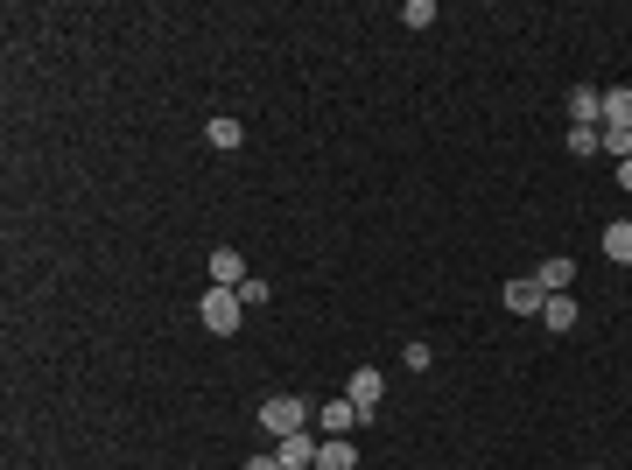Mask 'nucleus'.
Returning a JSON list of instances; mask_svg holds the SVG:
<instances>
[{"label":"nucleus","mask_w":632,"mask_h":470,"mask_svg":"<svg viewBox=\"0 0 632 470\" xmlns=\"http://www.w3.org/2000/svg\"><path fill=\"white\" fill-rule=\"evenodd\" d=\"M309 421H316V407H309L302 393H274V400H260V428H267L274 442H281V435H302Z\"/></svg>","instance_id":"f257e3e1"},{"label":"nucleus","mask_w":632,"mask_h":470,"mask_svg":"<svg viewBox=\"0 0 632 470\" xmlns=\"http://www.w3.org/2000/svg\"><path fill=\"white\" fill-rule=\"evenodd\" d=\"M197 316H204V330H211V337H232V330H239V316H246V302H239V288H204Z\"/></svg>","instance_id":"f03ea898"},{"label":"nucleus","mask_w":632,"mask_h":470,"mask_svg":"<svg viewBox=\"0 0 632 470\" xmlns=\"http://www.w3.org/2000/svg\"><path fill=\"white\" fill-rule=\"evenodd\" d=\"M345 400H352V407H359V414L373 421V407L387 400V372H380V365H359V372L345 379Z\"/></svg>","instance_id":"7ed1b4c3"},{"label":"nucleus","mask_w":632,"mask_h":470,"mask_svg":"<svg viewBox=\"0 0 632 470\" xmlns=\"http://www.w3.org/2000/svg\"><path fill=\"white\" fill-rule=\"evenodd\" d=\"M316 449H324V435L302 428V435H281V442H274V463H281V470H316Z\"/></svg>","instance_id":"20e7f679"},{"label":"nucleus","mask_w":632,"mask_h":470,"mask_svg":"<svg viewBox=\"0 0 632 470\" xmlns=\"http://www.w3.org/2000/svg\"><path fill=\"white\" fill-rule=\"evenodd\" d=\"M499 302H506L513 316H541V309H548V295H541V281H534V274H513V281L499 288Z\"/></svg>","instance_id":"39448f33"},{"label":"nucleus","mask_w":632,"mask_h":470,"mask_svg":"<svg viewBox=\"0 0 632 470\" xmlns=\"http://www.w3.org/2000/svg\"><path fill=\"white\" fill-rule=\"evenodd\" d=\"M253 274H246V260H239V246H211V288H246Z\"/></svg>","instance_id":"423d86ee"},{"label":"nucleus","mask_w":632,"mask_h":470,"mask_svg":"<svg viewBox=\"0 0 632 470\" xmlns=\"http://www.w3.org/2000/svg\"><path fill=\"white\" fill-rule=\"evenodd\" d=\"M534 281H541V295H576V260L548 253V260L534 267Z\"/></svg>","instance_id":"0eeeda50"},{"label":"nucleus","mask_w":632,"mask_h":470,"mask_svg":"<svg viewBox=\"0 0 632 470\" xmlns=\"http://www.w3.org/2000/svg\"><path fill=\"white\" fill-rule=\"evenodd\" d=\"M604 134H632V92L625 85H604V120H597Z\"/></svg>","instance_id":"6e6552de"},{"label":"nucleus","mask_w":632,"mask_h":470,"mask_svg":"<svg viewBox=\"0 0 632 470\" xmlns=\"http://www.w3.org/2000/svg\"><path fill=\"white\" fill-rule=\"evenodd\" d=\"M359 421H366V414H359V407H352V400H345V393H338V400H331V407H316V428H324V435H352V428H359Z\"/></svg>","instance_id":"1a4fd4ad"},{"label":"nucleus","mask_w":632,"mask_h":470,"mask_svg":"<svg viewBox=\"0 0 632 470\" xmlns=\"http://www.w3.org/2000/svg\"><path fill=\"white\" fill-rule=\"evenodd\" d=\"M597 120H604V92L597 85H576L569 92V127H597Z\"/></svg>","instance_id":"9d476101"},{"label":"nucleus","mask_w":632,"mask_h":470,"mask_svg":"<svg viewBox=\"0 0 632 470\" xmlns=\"http://www.w3.org/2000/svg\"><path fill=\"white\" fill-rule=\"evenodd\" d=\"M316 470H359L352 435H324V449H316Z\"/></svg>","instance_id":"9b49d317"},{"label":"nucleus","mask_w":632,"mask_h":470,"mask_svg":"<svg viewBox=\"0 0 632 470\" xmlns=\"http://www.w3.org/2000/svg\"><path fill=\"white\" fill-rule=\"evenodd\" d=\"M604 253H611L618 267H632V218H611V225H604Z\"/></svg>","instance_id":"f8f14e48"},{"label":"nucleus","mask_w":632,"mask_h":470,"mask_svg":"<svg viewBox=\"0 0 632 470\" xmlns=\"http://www.w3.org/2000/svg\"><path fill=\"white\" fill-rule=\"evenodd\" d=\"M541 323L562 337V330H576V295H548V309H541Z\"/></svg>","instance_id":"ddd939ff"},{"label":"nucleus","mask_w":632,"mask_h":470,"mask_svg":"<svg viewBox=\"0 0 632 470\" xmlns=\"http://www.w3.org/2000/svg\"><path fill=\"white\" fill-rule=\"evenodd\" d=\"M204 141H211V148H225V155H232V148H239V141H246V134H239V120H232V113H218V120H211V127H204Z\"/></svg>","instance_id":"4468645a"},{"label":"nucleus","mask_w":632,"mask_h":470,"mask_svg":"<svg viewBox=\"0 0 632 470\" xmlns=\"http://www.w3.org/2000/svg\"><path fill=\"white\" fill-rule=\"evenodd\" d=\"M569 155H576V162L604 155V127H569Z\"/></svg>","instance_id":"2eb2a0df"},{"label":"nucleus","mask_w":632,"mask_h":470,"mask_svg":"<svg viewBox=\"0 0 632 470\" xmlns=\"http://www.w3.org/2000/svg\"><path fill=\"white\" fill-rule=\"evenodd\" d=\"M401 22H408V29H429V22H436V0H408Z\"/></svg>","instance_id":"dca6fc26"},{"label":"nucleus","mask_w":632,"mask_h":470,"mask_svg":"<svg viewBox=\"0 0 632 470\" xmlns=\"http://www.w3.org/2000/svg\"><path fill=\"white\" fill-rule=\"evenodd\" d=\"M246 470H281V463H274V449H260V456H246Z\"/></svg>","instance_id":"f3484780"},{"label":"nucleus","mask_w":632,"mask_h":470,"mask_svg":"<svg viewBox=\"0 0 632 470\" xmlns=\"http://www.w3.org/2000/svg\"><path fill=\"white\" fill-rule=\"evenodd\" d=\"M618 190H632V155H625V162H618Z\"/></svg>","instance_id":"a211bd4d"}]
</instances>
